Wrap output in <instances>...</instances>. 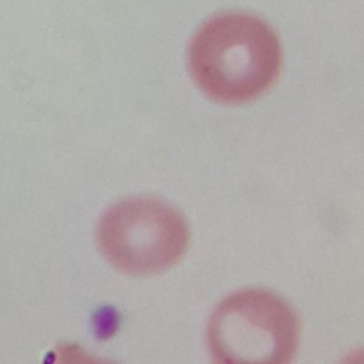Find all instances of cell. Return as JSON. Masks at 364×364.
<instances>
[{
	"label": "cell",
	"instance_id": "6da1fadb",
	"mask_svg": "<svg viewBox=\"0 0 364 364\" xmlns=\"http://www.w3.org/2000/svg\"><path fill=\"white\" fill-rule=\"evenodd\" d=\"M189 68L213 100L242 104L262 95L282 68V47L273 28L247 13L209 18L189 46Z\"/></svg>",
	"mask_w": 364,
	"mask_h": 364
},
{
	"label": "cell",
	"instance_id": "3957f363",
	"mask_svg": "<svg viewBox=\"0 0 364 364\" xmlns=\"http://www.w3.org/2000/svg\"><path fill=\"white\" fill-rule=\"evenodd\" d=\"M104 257L119 272L146 276L173 266L189 243L183 216L155 198H129L108 208L97 228Z\"/></svg>",
	"mask_w": 364,
	"mask_h": 364
},
{
	"label": "cell",
	"instance_id": "7a4b0ae2",
	"mask_svg": "<svg viewBox=\"0 0 364 364\" xmlns=\"http://www.w3.org/2000/svg\"><path fill=\"white\" fill-rule=\"evenodd\" d=\"M299 337L294 310L262 289L240 290L223 299L208 323V346L219 363H289Z\"/></svg>",
	"mask_w": 364,
	"mask_h": 364
}]
</instances>
